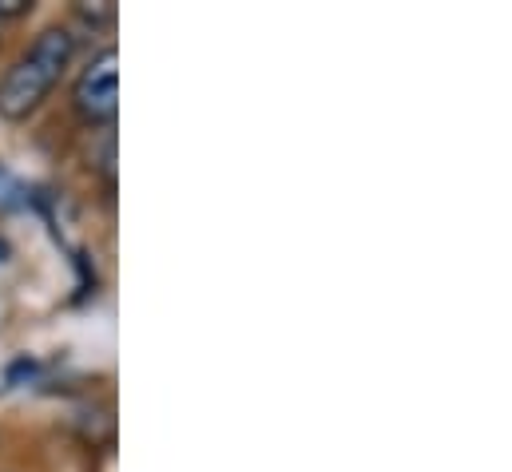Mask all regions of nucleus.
Listing matches in <instances>:
<instances>
[{
  "label": "nucleus",
  "mask_w": 512,
  "mask_h": 472,
  "mask_svg": "<svg viewBox=\"0 0 512 472\" xmlns=\"http://www.w3.org/2000/svg\"><path fill=\"white\" fill-rule=\"evenodd\" d=\"M80 433H84L92 445L112 441V433H116V417H112V409H108V405H88V409L80 413Z\"/></svg>",
  "instance_id": "obj_3"
},
{
  "label": "nucleus",
  "mask_w": 512,
  "mask_h": 472,
  "mask_svg": "<svg viewBox=\"0 0 512 472\" xmlns=\"http://www.w3.org/2000/svg\"><path fill=\"white\" fill-rule=\"evenodd\" d=\"M72 52H76V36L68 28H44L32 40V48L12 64V72L4 76V84H0V116H28L48 96V88L60 80V72L72 60Z\"/></svg>",
  "instance_id": "obj_1"
},
{
  "label": "nucleus",
  "mask_w": 512,
  "mask_h": 472,
  "mask_svg": "<svg viewBox=\"0 0 512 472\" xmlns=\"http://www.w3.org/2000/svg\"><path fill=\"white\" fill-rule=\"evenodd\" d=\"M116 64H120V56H116V48H108L84 68V76L76 84V112L84 119H92V123H112L116 112H120Z\"/></svg>",
  "instance_id": "obj_2"
}]
</instances>
